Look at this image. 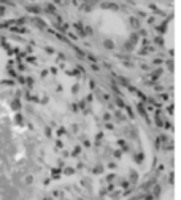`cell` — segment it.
<instances>
[{"instance_id": "cell-1", "label": "cell", "mask_w": 181, "mask_h": 200, "mask_svg": "<svg viewBox=\"0 0 181 200\" xmlns=\"http://www.w3.org/2000/svg\"><path fill=\"white\" fill-rule=\"evenodd\" d=\"M0 200H5V199H3V195H2V192H0Z\"/></svg>"}]
</instances>
